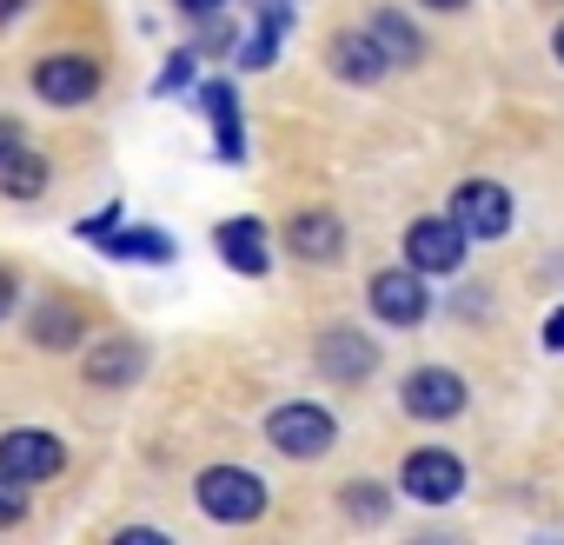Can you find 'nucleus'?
<instances>
[{
	"instance_id": "1",
	"label": "nucleus",
	"mask_w": 564,
	"mask_h": 545,
	"mask_svg": "<svg viewBox=\"0 0 564 545\" xmlns=\"http://www.w3.org/2000/svg\"><path fill=\"white\" fill-rule=\"evenodd\" d=\"M193 499L213 525H252L265 512V479L246 472V466H206L193 479Z\"/></svg>"
},
{
	"instance_id": "2",
	"label": "nucleus",
	"mask_w": 564,
	"mask_h": 545,
	"mask_svg": "<svg viewBox=\"0 0 564 545\" xmlns=\"http://www.w3.org/2000/svg\"><path fill=\"white\" fill-rule=\"evenodd\" d=\"M333 439H339V419L313 399H286V406L265 413V446L286 452V459H326Z\"/></svg>"
},
{
	"instance_id": "3",
	"label": "nucleus",
	"mask_w": 564,
	"mask_h": 545,
	"mask_svg": "<svg viewBox=\"0 0 564 545\" xmlns=\"http://www.w3.org/2000/svg\"><path fill=\"white\" fill-rule=\"evenodd\" d=\"M399 492L419 499V505H452V499L465 492V459H458L452 446H419V452H405V466H399Z\"/></svg>"
},
{
	"instance_id": "4",
	"label": "nucleus",
	"mask_w": 564,
	"mask_h": 545,
	"mask_svg": "<svg viewBox=\"0 0 564 545\" xmlns=\"http://www.w3.org/2000/svg\"><path fill=\"white\" fill-rule=\"evenodd\" d=\"M465 373H452V366H419V373H405V386H399V406L412 413V419H425V426H445V419H458L465 413Z\"/></svg>"
},
{
	"instance_id": "5",
	"label": "nucleus",
	"mask_w": 564,
	"mask_h": 545,
	"mask_svg": "<svg viewBox=\"0 0 564 545\" xmlns=\"http://www.w3.org/2000/svg\"><path fill=\"white\" fill-rule=\"evenodd\" d=\"M465 239L471 233L452 213H425V220L405 226V266H419V272H458L465 266Z\"/></svg>"
},
{
	"instance_id": "6",
	"label": "nucleus",
	"mask_w": 564,
	"mask_h": 545,
	"mask_svg": "<svg viewBox=\"0 0 564 545\" xmlns=\"http://www.w3.org/2000/svg\"><path fill=\"white\" fill-rule=\"evenodd\" d=\"M34 94L47 107H87L100 94V61L94 54H47V61H34Z\"/></svg>"
},
{
	"instance_id": "7",
	"label": "nucleus",
	"mask_w": 564,
	"mask_h": 545,
	"mask_svg": "<svg viewBox=\"0 0 564 545\" xmlns=\"http://www.w3.org/2000/svg\"><path fill=\"white\" fill-rule=\"evenodd\" d=\"M366 300H372V320H386V327H419L425 320V280H419V266H386V272H372V287H366Z\"/></svg>"
},
{
	"instance_id": "8",
	"label": "nucleus",
	"mask_w": 564,
	"mask_h": 545,
	"mask_svg": "<svg viewBox=\"0 0 564 545\" xmlns=\"http://www.w3.org/2000/svg\"><path fill=\"white\" fill-rule=\"evenodd\" d=\"M61 466H67V446H61L54 432H41V426H14V432H0V472H14V479L41 485V479H54Z\"/></svg>"
},
{
	"instance_id": "9",
	"label": "nucleus",
	"mask_w": 564,
	"mask_h": 545,
	"mask_svg": "<svg viewBox=\"0 0 564 545\" xmlns=\"http://www.w3.org/2000/svg\"><path fill=\"white\" fill-rule=\"evenodd\" d=\"M452 220L471 233V239H505L511 233V193L498 180H465L452 193Z\"/></svg>"
},
{
	"instance_id": "10",
	"label": "nucleus",
	"mask_w": 564,
	"mask_h": 545,
	"mask_svg": "<svg viewBox=\"0 0 564 545\" xmlns=\"http://www.w3.org/2000/svg\"><path fill=\"white\" fill-rule=\"evenodd\" d=\"M313 360H319V373H326L333 386H359V380L379 373V346H372L359 327H326Z\"/></svg>"
},
{
	"instance_id": "11",
	"label": "nucleus",
	"mask_w": 564,
	"mask_h": 545,
	"mask_svg": "<svg viewBox=\"0 0 564 545\" xmlns=\"http://www.w3.org/2000/svg\"><path fill=\"white\" fill-rule=\"evenodd\" d=\"M47 180H54L47 153H34V147L21 140V127L0 120V193H8V200H41Z\"/></svg>"
},
{
	"instance_id": "12",
	"label": "nucleus",
	"mask_w": 564,
	"mask_h": 545,
	"mask_svg": "<svg viewBox=\"0 0 564 545\" xmlns=\"http://www.w3.org/2000/svg\"><path fill=\"white\" fill-rule=\"evenodd\" d=\"M326 67L339 74V81H352V87H372V81H386V47L372 41V28H339L333 41H326Z\"/></svg>"
},
{
	"instance_id": "13",
	"label": "nucleus",
	"mask_w": 564,
	"mask_h": 545,
	"mask_svg": "<svg viewBox=\"0 0 564 545\" xmlns=\"http://www.w3.org/2000/svg\"><path fill=\"white\" fill-rule=\"evenodd\" d=\"M213 246H219V259H226L232 272H246V280H265V272H272V253H265V220H252V213L219 220V226H213Z\"/></svg>"
},
{
	"instance_id": "14",
	"label": "nucleus",
	"mask_w": 564,
	"mask_h": 545,
	"mask_svg": "<svg viewBox=\"0 0 564 545\" xmlns=\"http://www.w3.org/2000/svg\"><path fill=\"white\" fill-rule=\"evenodd\" d=\"M286 246H293L300 259H339V253H346V220L326 213V206L293 213V220H286Z\"/></svg>"
},
{
	"instance_id": "15",
	"label": "nucleus",
	"mask_w": 564,
	"mask_h": 545,
	"mask_svg": "<svg viewBox=\"0 0 564 545\" xmlns=\"http://www.w3.org/2000/svg\"><path fill=\"white\" fill-rule=\"evenodd\" d=\"M199 107H206V120H213V153L232 167V160H246V127H239V100H232V87L226 81H206L199 87Z\"/></svg>"
},
{
	"instance_id": "16",
	"label": "nucleus",
	"mask_w": 564,
	"mask_h": 545,
	"mask_svg": "<svg viewBox=\"0 0 564 545\" xmlns=\"http://www.w3.org/2000/svg\"><path fill=\"white\" fill-rule=\"evenodd\" d=\"M140 366H147L140 340H94V346H87V360H80L87 386H133V380H140Z\"/></svg>"
},
{
	"instance_id": "17",
	"label": "nucleus",
	"mask_w": 564,
	"mask_h": 545,
	"mask_svg": "<svg viewBox=\"0 0 564 545\" xmlns=\"http://www.w3.org/2000/svg\"><path fill=\"white\" fill-rule=\"evenodd\" d=\"M286 28H293V0H265V8H259V28L239 41V67H272Z\"/></svg>"
},
{
	"instance_id": "18",
	"label": "nucleus",
	"mask_w": 564,
	"mask_h": 545,
	"mask_svg": "<svg viewBox=\"0 0 564 545\" xmlns=\"http://www.w3.org/2000/svg\"><path fill=\"white\" fill-rule=\"evenodd\" d=\"M100 253H107V259H140V266H166V259H173V239H166L160 226H127V233L113 226V233L100 239Z\"/></svg>"
},
{
	"instance_id": "19",
	"label": "nucleus",
	"mask_w": 564,
	"mask_h": 545,
	"mask_svg": "<svg viewBox=\"0 0 564 545\" xmlns=\"http://www.w3.org/2000/svg\"><path fill=\"white\" fill-rule=\"evenodd\" d=\"M28 333H34L47 353H61V346H80V333H87V313H80V307H67V300H47V307H34Z\"/></svg>"
},
{
	"instance_id": "20",
	"label": "nucleus",
	"mask_w": 564,
	"mask_h": 545,
	"mask_svg": "<svg viewBox=\"0 0 564 545\" xmlns=\"http://www.w3.org/2000/svg\"><path fill=\"white\" fill-rule=\"evenodd\" d=\"M366 28H372V41L386 47V61H392V67H412V61L425 54L419 28H412V21H399L392 8H372V21H366Z\"/></svg>"
},
{
	"instance_id": "21",
	"label": "nucleus",
	"mask_w": 564,
	"mask_h": 545,
	"mask_svg": "<svg viewBox=\"0 0 564 545\" xmlns=\"http://www.w3.org/2000/svg\"><path fill=\"white\" fill-rule=\"evenodd\" d=\"M339 505H346V512H352L359 525H379L392 499H386V485H372V479H359V485H339Z\"/></svg>"
},
{
	"instance_id": "22",
	"label": "nucleus",
	"mask_w": 564,
	"mask_h": 545,
	"mask_svg": "<svg viewBox=\"0 0 564 545\" xmlns=\"http://www.w3.org/2000/svg\"><path fill=\"white\" fill-rule=\"evenodd\" d=\"M28 519V479L0 472V525H21Z\"/></svg>"
},
{
	"instance_id": "23",
	"label": "nucleus",
	"mask_w": 564,
	"mask_h": 545,
	"mask_svg": "<svg viewBox=\"0 0 564 545\" xmlns=\"http://www.w3.org/2000/svg\"><path fill=\"white\" fill-rule=\"evenodd\" d=\"M193 67H199V54H193V47H180V54H166V74H160V94H180V87H193Z\"/></svg>"
},
{
	"instance_id": "24",
	"label": "nucleus",
	"mask_w": 564,
	"mask_h": 545,
	"mask_svg": "<svg viewBox=\"0 0 564 545\" xmlns=\"http://www.w3.org/2000/svg\"><path fill=\"white\" fill-rule=\"evenodd\" d=\"M113 226H120V206H100V213H87V220H80L74 233H80V239H107Z\"/></svg>"
},
{
	"instance_id": "25",
	"label": "nucleus",
	"mask_w": 564,
	"mask_h": 545,
	"mask_svg": "<svg viewBox=\"0 0 564 545\" xmlns=\"http://www.w3.org/2000/svg\"><path fill=\"white\" fill-rule=\"evenodd\" d=\"M173 8H180V14H186V21H213V14H219V8H226V0H173Z\"/></svg>"
},
{
	"instance_id": "26",
	"label": "nucleus",
	"mask_w": 564,
	"mask_h": 545,
	"mask_svg": "<svg viewBox=\"0 0 564 545\" xmlns=\"http://www.w3.org/2000/svg\"><path fill=\"white\" fill-rule=\"evenodd\" d=\"M544 346H551V353H564V307L544 320Z\"/></svg>"
},
{
	"instance_id": "27",
	"label": "nucleus",
	"mask_w": 564,
	"mask_h": 545,
	"mask_svg": "<svg viewBox=\"0 0 564 545\" xmlns=\"http://www.w3.org/2000/svg\"><path fill=\"white\" fill-rule=\"evenodd\" d=\"M14 313V272H0V320Z\"/></svg>"
},
{
	"instance_id": "28",
	"label": "nucleus",
	"mask_w": 564,
	"mask_h": 545,
	"mask_svg": "<svg viewBox=\"0 0 564 545\" xmlns=\"http://www.w3.org/2000/svg\"><path fill=\"white\" fill-rule=\"evenodd\" d=\"M425 8H432V14H465L471 0H425Z\"/></svg>"
},
{
	"instance_id": "29",
	"label": "nucleus",
	"mask_w": 564,
	"mask_h": 545,
	"mask_svg": "<svg viewBox=\"0 0 564 545\" xmlns=\"http://www.w3.org/2000/svg\"><path fill=\"white\" fill-rule=\"evenodd\" d=\"M14 14H28V0H0V28H8Z\"/></svg>"
},
{
	"instance_id": "30",
	"label": "nucleus",
	"mask_w": 564,
	"mask_h": 545,
	"mask_svg": "<svg viewBox=\"0 0 564 545\" xmlns=\"http://www.w3.org/2000/svg\"><path fill=\"white\" fill-rule=\"evenodd\" d=\"M551 54H557V67H564V21H557V34H551Z\"/></svg>"
}]
</instances>
